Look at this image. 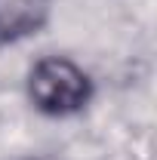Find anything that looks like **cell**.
<instances>
[{"instance_id": "cell-1", "label": "cell", "mask_w": 157, "mask_h": 160, "mask_svg": "<svg viewBox=\"0 0 157 160\" xmlns=\"http://www.w3.org/2000/svg\"><path fill=\"white\" fill-rule=\"evenodd\" d=\"M93 80L77 62L65 56H43L28 71V99L49 117H68L86 108Z\"/></svg>"}, {"instance_id": "cell-2", "label": "cell", "mask_w": 157, "mask_h": 160, "mask_svg": "<svg viewBox=\"0 0 157 160\" xmlns=\"http://www.w3.org/2000/svg\"><path fill=\"white\" fill-rule=\"evenodd\" d=\"M53 0H0V43L37 34L49 19Z\"/></svg>"}]
</instances>
